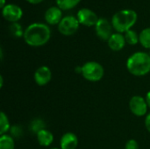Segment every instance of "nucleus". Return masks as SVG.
I'll use <instances>...</instances> for the list:
<instances>
[{
    "label": "nucleus",
    "mask_w": 150,
    "mask_h": 149,
    "mask_svg": "<svg viewBox=\"0 0 150 149\" xmlns=\"http://www.w3.org/2000/svg\"><path fill=\"white\" fill-rule=\"evenodd\" d=\"M52 78V72L47 66H41L34 73V81L39 86L47 85Z\"/></svg>",
    "instance_id": "obj_10"
},
{
    "label": "nucleus",
    "mask_w": 150,
    "mask_h": 149,
    "mask_svg": "<svg viewBox=\"0 0 150 149\" xmlns=\"http://www.w3.org/2000/svg\"><path fill=\"white\" fill-rule=\"evenodd\" d=\"M77 19L79 23L87 26H91V25H96L99 18H98L97 14L88 8H83L79 10L77 13Z\"/></svg>",
    "instance_id": "obj_7"
},
{
    "label": "nucleus",
    "mask_w": 150,
    "mask_h": 149,
    "mask_svg": "<svg viewBox=\"0 0 150 149\" xmlns=\"http://www.w3.org/2000/svg\"><path fill=\"white\" fill-rule=\"evenodd\" d=\"M22 14V9L17 4H9L3 8V16L4 17V18L13 23L20 19Z\"/></svg>",
    "instance_id": "obj_9"
},
{
    "label": "nucleus",
    "mask_w": 150,
    "mask_h": 149,
    "mask_svg": "<svg viewBox=\"0 0 150 149\" xmlns=\"http://www.w3.org/2000/svg\"><path fill=\"white\" fill-rule=\"evenodd\" d=\"M62 11L59 7L52 6L47 10V11L45 13V19L50 25L59 24L61 22V20L62 19Z\"/></svg>",
    "instance_id": "obj_12"
},
{
    "label": "nucleus",
    "mask_w": 150,
    "mask_h": 149,
    "mask_svg": "<svg viewBox=\"0 0 150 149\" xmlns=\"http://www.w3.org/2000/svg\"><path fill=\"white\" fill-rule=\"evenodd\" d=\"M4 4H5V0H1V4H0V6H1L2 8H4V7L5 6Z\"/></svg>",
    "instance_id": "obj_27"
},
{
    "label": "nucleus",
    "mask_w": 150,
    "mask_h": 149,
    "mask_svg": "<svg viewBox=\"0 0 150 149\" xmlns=\"http://www.w3.org/2000/svg\"><path fill=\"white\" fill-rule=\"evenodd\" d=\"M146 101H147V104H148L149 107L150 108V91L148 92V94L146 96Z\"/></svg>",
    "instance_id": "obj_25"
},
{
    "label": "nucleus",
    "mask_w": 150,
    "mask_h": 149,
    "mask_svg": "<svg viewBox=\"0 0 150 149\" xmlns=\"http://www.w3.org/2000/svg\"><path fill=\"white\" fill-rule=\"evenodd\" d=\"M10 131H11V136L13 138H19L22 135V133H23V131H22L21 127L18 126H11V129H10Z\"/></svg>",
    "instance_id": "obj_22"
},
{
    "label": "nucleus",
    "mask_w": 150,
    "mask_h": 149,
    "mask_svg": "<svg viewBox=\"0 0 150 149\" xmlns=\"http://www.w3.org/2000/svg\"><path fill=\"white\" fill-rule=\"evenodd\" d=\"M95 26H96L97 35L101 40L108 41L110 37L112 35V25L110 24V22L105 18H100Z\"/></svg>",
    "instance_id": "obj_8"
},
{
    "label": "nucleus",
    "mask_w": 150,
    "mask_h": 149,
    "mask_svg": "<svg viewBox=\"0 0 150 149\" xmlns=\"http://www.w3.org/2000/svg\"><path fill=\"white\" fill-rule=\"evenodd\" d=\"M11 126L10 125L8 117L4 112H2L0 113V134H6V133L11 129Z\"/></svg>",
    "instance_id": "obj_16"
},
{
    "label": "nucleus",
    "mask_w": 150,
    "mask_h": 149,
    "mask_svg": "<svg viewBox=\"0 0 150 149\" xmlns=\"http://www.w3.org/2000/svg\"><path fill=\"white\" fill-rule=\"evenodd\" d=\"M15 143L11 135L4 134L0 137V149H14Z\"/></svg>",
    "instance_id": "obj_15"
},
{
    "label": "nucleus",
    "mask_w": 150,
    "mask_h": 149,
    "mask_svg": "<svg viewBox=\"0 0 150 149\" xmlns=\"http://www.w3.org/2000/svg\"><path fill=\"white\" fill-rule=\"evenodd\" d=\"M27 1L30 2V3H32V4H38V3L41 2L42 0H27Z\"/></svg>",
    "instance_id": "obj_26"
},
{
    "label": "nucleus",
    "mask_w": 150,
    "mask_h": 149,
    "mask_svg": "<svg viewBox=\"0 0 150 149\" xmlns=\"http://www.w3.org/2000/svg\"><path fill=\"white\" fill-rule=\"evenodd\" d=\"M125 39H126V42H127L130 45H135L140 41L139 35L136 33L135 31H133L131 29L125 32Z\"/></svg>",
    "instance_id": "obj_18"
},
{
    "label": "nucleus",
    "mask_w": 150,
    "mask_h": 149,
    "mask_svg": "<svg viewBox=\"0 0 150 149\" xmlns=\"http://www.w3.org/2000/svg\"><path fill=\"white\" fill-rule=\"evenodd\" d=\"M127 68L135 76H143L150 72V54L145 52L133 54L127 61Z\"/></svg>",
    "instance_id": "obj_2"
},
{
    "label": "nucleus",
    "mask_w": 150,
    "mask_h": 149,
    "mask_svg": "<svg viewBox=\"0 0 150 149\" xmlns=\"http://www.w3.org/2000/svg\"><path fill=\"white\" fill-rule=\"evenodd\" d=\"M24 40L26 44L32 47L45 45L51 37L49 27L42 23L31 24L24 32Z\"/></svg>",
    "instance_id": "obj_1"
},
{
    "label": "nucleus",
    "mask_w": 150,
    "mask_h": 149,
    "mask_svg": "<svg viewBox=\"0 0 150 149\" xmlns=\"http://www.w3.org/2000/svg\"><path fill=\"white\" fill-rule=\"evenodd\" d=\"M10 32L11 34L15 37H20L22 34L24 35V32H22V27L19 24L14 22L10 25Z\"/></svg>",
    "instance_id": "obj_21"
},
{
    "label": "nucleus",
    "mask_w": 150,
    "mask_h": 149,
    "mask_svg": "<svg viewBox=\"0 0 150 149\" xmlns=\"http://www.w3.org/2000/svg\"><path fill=\"white\" fill-rule=\"evenodd\" d=\"M50 149H61V148H50Z\"/></svg>",
    "instance_id": "obj_28"
},
{
    "label": "nucleus",
    "mask_w": 150,
    "mask_h": 149,
    "mask_svg": "<svg viewBox=\"0 0 150 149\" xmlns=\"http://www.w3.org/2000/svg\"><path fill=\"white\" fill-rule=\"evenodd\" d=\"M80 0H56V3L60 9L62 10H69L75 7Z\"/></svg>",
    "instance_id": "obj_20"
},
{
    "label": "nucleus",
    "mask_w": 150,
    "mask_h": 149,
    "mask_svg": "<svg viewBox=\"0 0 150 149\" xmlns=\"http://www.w3.org/2000/svg\"><path fill=\"white\" fill-rule=\"evenodd\" d=\"M81 75L87 81L98 82L103 78L105 69L103 66L97 61H88L82 66Z\"/></svg>",
    "instance_id": "obj_4"
},
{
    "label": "nucleus",
    "mask_w": 150,
    "mask_h": 149,
    "mask_svg": "<svg viewBox=\"0 0 150 149\" xmlns=\"http://www.w3.org/2000/svg\"><path fill=\"white\" fill-rule=\"evenodd\" d=\"M148 104L146 98L141 96H134L129 101V108L132 113L137 117L145 116L148 112Z\"/></svg>",
    "instance_id": "obj_6"
},
{
    "label": "nucleus",
    "mask_w": 150,
    "mask_h": 149,
    "mask_svg": "<svg viewBox=\"0 0 150 149\" xmlns=\"http://www.w3.org/2000/svg\"><path fill=\"white\" fill-rule=\"evenodd\" d=\"M36 137L39 144L42 147H49L54 141L53 133L47 129H43L40 132H39L36 134Z\"/></svg>",
    "instance_id": "obj_14"
},
{
    "label": "nucleus",
    "mask_w": 150,
    "mask_h": 149,
    "mask_svg": "<svg viewBox=\"0 0 150 149\" xmlns=\"http://www.w3.org/2000/svg\"><path fill=\"white\" fill-rule=\"evenodd\" d=\"M125 44H126L125 36H123L120 32L112 33V35L108 40V46L113 51L121 50L125 47Z\"/></svg>",
    "instance_id": "obj_13"
},
{
    "label": "nucleus",
    "mask_w": 150,
    "mask_h": 149,
    "mask_svg": "<svg viewBox=\"0 0 150 149\" xmlns=\"http://www.w3.org/2000/svg\"><path fill=\"white\" fill-rule=\"evenodd\" d=\"M79 27V21L74 16L64 17L58 25L59 32L63 35L74 34Z\"/></svg>",
    "instance_id": "obj_5"
},
{
    "label": "nucleus",
    "mask_w": 150,
    "mask_h": 149,
    "mask_svg": "<svg viewBox=\"0 0 150 149\" xmlns=\"http://www.w3.org/2000/svg\"><path fill=\"white\" fill-rule=\"evenodd\" d=\"M137 13L134 10H121L117 11L112 19L113 28L119 32H126L135 24Z\"/></svg>",
    "instance_id": "obj_3"
},
{
    "label": "nucleus",
    "mask_w": 150,
    "mask_h": 149,
    "mask_svg": "<svg viewBox=\"0 0 150 149\" xmlns=\"http://www.w3.org/2000/svg\"><path fill=\"white\" fill-rule=\"evenodd\" d=\"M61 149H76L78 146L77 136L73 133H66L60 141Z\"/></svg>",
    "instance_id": "obj_11"
},
{
    "label": "nucleus",
    "mask_w": 150,
    "mask_h": 149,
    "mask_svg": "<svg viewBox=\"0 0 150 149\" xmlns=\"http://www.w3.org/2000/svg\"><path fill=\"white\" fill-rule=\"evenodd\" d=\"M45 127H46V124L40 119H36L33 120L32 123H31V125H30V129H31L32 133H36V134L39 132H40L41 130L46 129Z\"/></svg>",
    "instance_id": "obj_19"
},
{
    "label": "nucleus",
    "mask_w": 150,
    "mask_h": 149,
    "mask_svg": "<svg viewBox=\"0 0 150 149\" xmlns=\"http://www.w3.org/2000/svg\"><path fill=\"white\" fill-rule=\"evenodd\" d=\"M149 54H150V53H149Z\"/></svg>",
    "instance_id": "obj_29"
},
{
    "label": "nucleus",
    "mask_w": 150,
    "mask_h": 149,
    "mask_svg": "<svg viewBox=\"0 0 150 149\" xmlns=\"http://www.w3.org/2000/svg\"><path fill=\"white\" fill-rule=\"evenodd\" d=\"M145 126H146L147 130L150 133V113H149L146 116V119H145Z\"/></svg>",
    "instance_id": "obj_24"
},
{
    "label": "nucleus",
    "mask_w": 150,
    "mask_h": 149,
    "mask_svg": "<svg viewBox=\"0 0 150 149\" xmlns=\"http://www.w3.org/2000/svg\"><path fill=\"white\" fill-rule=\"evenodd\" d=\"M139 37L141 44L145 48H150V27L143 29Z\"/></svg>",
    "instance_id": "obj_17"
},
{
    "label": "nucleus",
    "mask_w": 150,
    "mask_h": 149,
    "mask_svg": "<svg viewBox=\"0 0 150 149\" xmlns=\"http://www.w3.org/2000/svg\"><path fill=\"white\" fill-rule=\"evenodd\" d=\"M125 149H139V144L135 140H129L126 143Z\"/></svg>",
    "instance_id": "obj_23"
}]
</instances>
